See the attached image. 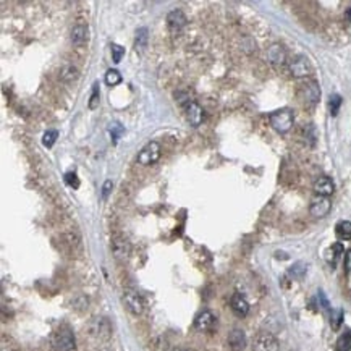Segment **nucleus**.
<instances>
[{"label": "nucleus", "mask_w": 351, "mask_h": 351, "mask_svg": "<svg viewBox=\"0 0 351 351\" xmlns=\"http://www.w3.org/2000/svg\"><path fill=\"white\" fill-rule=\"evenodd\" d=\"M186 118L193 127H199L204 120V110L194 101H188L186 104Z\"/></svg>", "instance_id": "12"}, {"label": "nucleus", "mask_w": 351, "mask_h": 351, "mask_svg": "<svg viewBox=\"0 0 351 351\" xmlns=\"http://www.w3.org/2000/svg\"><path fill=\"white\" fill-rule=\"evenodd\" d=\"M65 238H66V243H68L70 248H80L81 246V238H80V235L77 233H66L65 235Z\"/></svg>", "instance_id": "32"}, {"label": "nucleus", "mask_w": 351, "mask_h": 351, "mask_svg": "<svg viewBox=\"0 0 351 351\" xmlns=\"http://www.w3.org/2000/svg\"><path fill=\"white\" fill-rule=\"evenodd\" d=\"M65 183L68 186H71L73 189H77V188H80V178L74 172H68L65 175Z\"/></svg>", "instance_id": "33"}, {"label": "nucleus", "mask_w": 351, "mask_h": 351, "mask_svg": "<svg viewBox=\"0 0 351 351\" xmlns=\"http://www.w3.org/2000/svg\"><path fill=\"white\" fill-rule=\"evenodd\" d=\"M147 44V30L146 28H139V30L136 31V49H143V47H146Z\"/></svg>", "instance_id": "28"}, {"label": "nucleus", "mask_w": 351, "mask_h": 351, "mask_svg": "<svg viewBox=\"0 0 351 351\" xmlns=\"http://www.w3.org/2000/svg\"><path fill=\"white\" fill-rule=\"evenodd\" d=\"M341 322H343V311L341 309H335L332 311V316H330V324H332V329L334 330H338Z\"/></svg>", "instance_id": "27"}, {"label": "nucleus", "mask_w": 351, "mask_h": 351, "mask_svg": "<svg viewBox=\"0 0 351 351\" xmlns=\"http://www.w3.org/2000/svg\"><path fill=\"white\" fill-rule=\"evenodd\" d=\"M269 121L275 131L283 135V133H288L293 128V125H295V115H293V112L290 109H280L270 113Z\"/></svg>", "instance_id": "1"}, {"label": "nucleus", "mask_w": 351, "mask_h": 351, "mask_svg": "<svg viewBox=\"0 0 351 351\" xmlns=\"http://www.w3.org/2000/svg\"><path fill=\"white\" fill-rule=\"evenodd\" d=\"M343 251H345V249H343V244H341V243H334V244L330 246V249H329V253L332 254V258H330L329 261H330L332 264H335L337 259L340 258L341 254H343Z\"/></svg>", "instance_id": "29"}, {"label": "nucleus", "mask_w": 351, "mask_h": 351, "mask_svg": "<svg viewBox=\"0 0 351 351\" xmlns=\"http://www.w3.org/2000/svg\"><path fill=\"white\" fill-rule=\"evenodd\" d=\"M160 154H162L160 144L156 143V141H151V143H147L138 154V162L141 165H153L160 159Z\"/></svg>", "instance_id": "5"}, {"label": "nucleus", "mask_w": 351, "mask_h": 351, "mask_svg": "<svg viewBox=\"0 0 351 351\" xmlns=\"http://www.w3.org/2000/svg\"><path fill=\"white\" fill-rule=\"evenodd\" d=\"M230 308L238 317H244V316H248V312H249V303L246 301V298L240 295V293H235L230 299Z\"/></svg>", "instance_id": "16"}, {"label": "nucleus", "mask_w": 351, "mask_h": 351, "mask_svg": "<svg viewBox=\"0 0 351 351\" xmlns=\"http://www.w3.org/2000/svg\"><path fill=\"white\" fill-rule=\"evenodd\" d=\"M345 267H346V272H349V270H351V251H348V253H346Z\"/></svg>", "instance_id": "36"}, {"label": "nucleus", "mask_w": 351, "mask_h": 351, "mask_svg": "<svg viewBox=\"0 0 351 351\" xmlns=\"http://www.w3.org/2000/svg\"><path fill=\"white\" fill-rule=\"evenodd\" d=\"M312 188H314V193L317 196L329 197L330 194H334V191H335V183H334V180L329 178V177H320L314 182V186H312Z\"/></svg>", "instance_id": "14"}, {"label": "nucleus", "mask_w": 351, "mask_h": 351, "mask_svg": "<svg viewBox=\"0 0 351 351\" xmlns=\"http://www.w3.org/2000/svg\"><path fill=\"white\" fill-rule=\"evenodd\" d=\"M177 351H188V349H185V348H180V349H177Z\"/></svg>", "instance_id": "38"}, {"label": "nucleus", "mask_w": 351, "mask_h": 351, "mask_svg": "<svg viewBox=\"0 0 351 351\" xmlns=\"http://www.w3.org/2000/svg\"><path fill=\"white\" fill-rule=\"evenodd\" d=\"M89 334L94 338L99 340H109L112 335V325L109 319L106 317H94L89 324Z\"/></svg>", "instance_id": "6"}, {"label": "nucleus", "mask_w": 351, "mask_h": 351, "mask_svg": "<svg viewBox=\"0 0 351 351\" xmlns=\"http://www.w3.org/2000/svg\"><path fill=\"white\" fill-rule=\"evenodd\" d=\"M332 209V201L325 196H316L312 197V201L309 204V214L316 219H324L325 215H329Z\"/></svg>", "instance_id": "7"}, {"label": "nucleus", "mask_w": 351, "mask_h": 351, "mask_svg": "<svg viewBox=\"0 0 351 351\" xmlns=\"http://www.w3.org/2000/svg\"><path fill=\"white\" fill-rule=\"evenodd\" d=\"M349 349H351V334L349 332H345L343 335L338 337L335 351H349Z\"/></svg>", "instance_id": "21"}, {"label": "nucleus", "mask_w": 351, "mask_h": 351, "mask_svg": "<svg viewBox=\"0 0 351 351\" xmlns=\"http://www.w3.org/2000/svg\"><path fill=\"white\" fill-rule=\"evenodd\" d=\"M99 101H101V92H99V83H94L92 86V92H91V99H89V104L88 107L91 110L97 109L99 107Z\"/></svg>", "instance_id": "24"}, {"label": "nucleus", "mask_w": 351, "mask_h": 351, "mask_svg": "<svg viewBox=\"0 0 351 351\" xmlns=\"http://www.w3.org/2000/svg\"><path fill=\"white\" fill-rule=\"evenodd\" d=\"M112 254L113 258L117 261H127L130 258V253H131V244L127 238H123V236H115V238L112 240Z\"/></svg>", "instance_id": "10"}, {"label": "nucleus", "mask_w": 351, "mask_h": 351, "mask_svg": "<svg viewBox=\"0 0 351 351\" xmlns=\"http://www.w3.org/2000/svg\"><path fill=\"white\" fill-rule=\"evenodd\" d=\"M186 23H188V18L182 10H172L167 15V26L173 34L182 31L186 26Z\"/></svg>", "instance_id": "11"}, {"label": "nucleus", "mask_w": 351, "mask_h": 351, "mask_svg": "<svg viewBox=\"0 0 351 351\" xmlns=\"http://www.w3.org/2000/svg\"><path fill=\"white\" fill-rule=\"evenodd\" d=\"M80 77V70L77 68L74 65H65L63 68L59 73V78L63 83H71V81H77Z\"/></svg>", "instance_id": "19"}, {"label": "nucleus", "mask_w": 351, "mask_h": 351, "mask_svg": "<svg viewBox=\"0 0 351 351\" xmlns=\"http://www.w3.org/2000/svg\"><path fill=\"white\" fill-rule=\"evenodd\" d=\"M109 131H110V135H112V138H113V141H117L120 139V136L123 135V127L120 125V123H113V125L109 128Z\"/></svg>", "instance_id": "34"}, {"label": "nucleus", "mask_w": 351, "mask_h": 351, "mask_svg": "<svg viewBox=\"0 0 351 351\" xmlns=\"http://www.w3.org/2000/svg\"><path fill=\"white\" fill-rule=\"evenodd\" d=\"M110 49H112V59H113V62L120 63L121 59H123V55H125V47H121L118 44H112Z\"/></svg>", "instance_id": "31"}, {"label": "nucleus", "mask_w": 351, "mask_h": 351, "mask_svg": "<svg viewBox=\"0 0 351 351\" xmlns=\"http://www.w3.org/2000/svg\"><path fill=\"white\" fill-rule=\"evenodd\" d=\"M57 138H59V131H57V130H47L44 133V136H42V144L45 147H52L55 144Z\"/></svg>", "instance_id": "25"}, {"label": "nucleus", "mask_w": 351, "mask_h": 351, "mask_svg": "<svg viewBox=\"0 0 351 351\" xmlns=\"http://www.w3.org/2000/svg\"><path fill=\"white\" fill-rule=\"evenodd\" d=\"M265 57H267V62L272 65H283L287 62V52L280 44H272L265 52Z\"/></svg>", "instance_id": "15"}, {"label": "nucleus", "mask_w": 351, "mask_h": 351, "mask_svg": "<svg viewBox=\"0 0 351 351\" xmlns=\"http://www.w3.org/2000/svg\"><path fill=\"white\" fill-rule=\"evenodd\" d=\"M52 345L57 351H73L77 348V340L70 329H60L52 335Z\"/></svg>", "instance_id": "2"}, {"label": "nucleus", "mask_w": 351, "mask_h": 351, "mask_svg": "<svg viewBox=\"0 0 351 351\" xmlns=\"http://www.w3.org/2000/svg\"><path fill=\"white\" fill-rule=\"evenodd\" d=\"M112 188H113L112 180H106V182H104V185H102V197H104V199H106V197L110 194Z\"/></svg>", "instance_id": "35"}, {"label": "nucleus", "mask_w": 351, "mask_h": 351, "mask_svg": "<svg viewBox=\"0 0 351 351\" xmlns=\"http://www.w3.org/2000/svg\"><path fill=\"white\" fill-rule=\"evenodd\" d=\"M123 305L128 309V312H131L133 316H139L143 314L144 311V301L143 298L139 296V293L135 290H125L123 291Z\"/></svg>", "instance_id": "4"}, {"label": "nucleus", "mask_w": 351, "mask_h": 351, "mask_svg": "<svg viewBox=\"0 0 351 351\" xmlns=\"http://www.w3.org/2000/svg\"><path fill=\"white\" fill-rule=\"evenodd\" d=\"M335 233L340 240H343V241H348L351 240V222L349 220H341L337 223L335 227Z\"/></svg>", "instance_id": "20"}, {"label": "nucleus", "mask_w": 351, "mask_h": 351, "mask_svg": "<svg viewBox=\"0 0 351 351\" xmlns=\"http://www.w3.org/2000/svg\"><path fill=\"white\" fill-rule=\"evenodd\" d=\"M340 106H341V96H338V94H332L330 99H329V110H330L332 117H335L338 113Z\"/></svg>", "instance_id": "23"}, {"label": "nucleus", "mask_w": 351, "mask_h": 351, "mask_svg": "<svg viewBox=\"0 0 351 351\" xmlns=\"http://www.w3.org/2000/svg\"><path fill=\"white\" fill-rule=\"evenodd\" d=\"M303 138H305L306 144H309V146H314L317 135H316V128L312 127L311 123H309V125H306L305 128H303Z\"/></svg>", "instance_id": "22"}, {"label": "nucleus", "mask_w": 351, "mask_h": 351, "mask_svg": "<svg viewBox=\"0 0 351 351\" xmlns=\"http://www.w3.org/2000/svg\"><path fill=\"white\" fill-rule=\"evenodd\" d=\"M280 345L270 332H259L253 340V351H279Z\"/></svg>", "instance_id": "3"}, {"label": "nucleus", "mask_w": 351, "mask_h": 351, "mask_svg": "<svg viewBox=\"0 0 351 351\" xmlns=\"http://www.w3.org/2000/svg\"><path fill=\"white\" fill-rule=\"evenodd\" d=\"M306 264L305 262H296L295 265H291L290 267V275L293 279H303L306 273Z\"/></svg>", "instance_id": "26"}, {"label": "nucleus", "mask_w": 351, "mask_h": 351, "mask_svg": "<svg viewBox=\"0 0 351 351\" xmlns=\"http://www.w3.org/2000/svg\"><path fill=\"white\" fill-rule=\"evenodd\" d=\"M88 24H83V23H78L73 26L71 30V34H70V39L74 45H83L84 42L88 41Z\"/></svg>", "instance_id": "18"}, {"label": "nucleus", "mask_w": 351, "mask_h": 351, "mask_svg": "<svg viewBox=\"0 0 351 351\" xmlns=\"http://www.w3.org/2000/svg\"><path fill=\"white\" fill-rule=\"evenodd\" d=\"M299 96L306 104H309V106H314V104H317L319 99H320L319 84L316 81H312V80L303 83L301 88H299Z\"/></svg>", "instance_id": "9"}, {"label": "nucleus", "mask_w": 351, "mask_h": 351, "mask_svg": "<svg viewBox=\"0 0 351 351\" xmlns=\"http://www.w3.org/2000/svg\"><path fill=\"white\" fill-rule=\"evenodd\" d=\"M288 68H290V73L295 78H306V77H309L311 70H312L309 60L305 55H298V57H295V59H291L288 63Z\"/></svg>", "instance_id": "8"}, {"label": "nucleus", "mask_w": 351, "mask_h": 351, "mask_svg": "<svg viewBox=\"0 0 351 351\" xmlns=\"http://www.w3.org/2000/svg\"><path fill=\"white\" fill-rule=\"evenodd\" d=\"M227 345H229L230 351H243L246 348V335L240 329H233L229 338H227Z\"/></svg>", "instance_id": "13"}, {"label": "nucleus", "mask_w": 351, "mask_h": 351, "mask_svg": "<svg viewBox=\"0 0 351 351\" xmlns=\"http://www.w3.org/2000/svg\"><path fill=\"white\" fill-rule=\"evenodd\" d=\"M346 20H348V21H351V7L346 10Z\"/></svg>", "instance_id": "37"}, {"label": "nucleus", "mask_w": 351, "mask_h": 351, "mask_svg": "<svg viewBox=\"0 0 351 351\" xmlns=\"http://www.w3.org/2000/svg\"><path fill=\"white\" fill-rule=\"evenodd\" d=\"M106 83L109 86H117V84L121 83V74L117 70H109L106 73Z\"/></svg>", "instance_id": "30"}, {"label": "nucleus", "mask_w": 351, "mask_h": 351, "mask_svg": "<svg viewBox=\"0 0 351 351\" xmlns=\"http://www.w3.org/2000/svg\"><path fill=\"white\" fill-rule=\"evenodd\" d=\"M215 324V316L212 314L211 311H203V312H199V314L196 316L194 319V327L196 330L199 332H207V330H211Z\"/></svg>", "instance_id": "17"}]
</instances>
